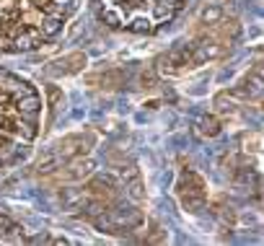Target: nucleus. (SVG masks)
<instances>
[{
	"instance_id": "nucleus-1",
	"label": "nucleus",
	"mask_w": 264,
	"mask_h": 246,
	"mask_svg": "<svg viewBox=\"0 0 264 246\" xmlns=\"http://www.w3.org/2000/svg\"><path fill=\"white\" fill-rule=\"evenodd\" d=\"M176 192H179L181 205H184L189 213H199L205 207V199H207L205 179L199 176L197 171H192V169L181 171V176L176 181Z\"/></svg>"
},
{
	"instance_id": "nucleus-2",
	"label": "nucleus",
	"mask_w": 264,
	"mask_h": 246,
	"mask_svg": "<svg viewBox=\"0 0 264 246\" xmlns=\"http://www.w3.org/2000/svg\"><path fill=\"white\" fill-rule=\"evenodd\" d=\"M86 145H91V140H83L80 135H70V138L62 140V143L57 145V150H52V153H54L60 161H72V158L83 156V153L88 150Z\"/></svg>"
},
{
	"instance_id": "nucleus-3",
	"label": "nucleus",
	"mask_w": 264,
	"mask_h": 246,
	"mask_svg": "<svg viewBox=\"0 0 264 246\" xmlns=\"http://www.w3.org/2000/svg\"><path fill=\"white\" fill-rule=\"evenodd\" d=\"M54 65H60V68H49V73H54V75H60V73H75L80 65H86V54H80V52H75V54H68L65 60H60V62H54Z\"/></svg>"
},
{
	"instance_id": "nucleus-4",
	"label": "nucleus",
	"mask_w": 264,
	"mask_h": 246,
	"mask_svg": "<svg viewBox=\"0 0 264 246\" xmlns=\"http://www.w3.org/2000/svg\"><path fill=\"white\" fill-rule=\"evenodd\" d=\"M0 236L3 239H8V241H16V239H24V233H21V228L11 221L8 215H0Z\"/></svg>"
},
{
	"instance_id": "nucleus-5",
	"label": "nucleus",
	"mask_w": 264,
	"mask_h": 246,
	"mask_svg": "<svg viewBox=\"0 0 264 246\" xmlns=\"http://www.w3.org/2000/svg\"><path fill=\"white\" fill-rule=\"evenodd\" d=\"M217 132H220V122H217L215 117H202V120H199V135H202V138H215Z\"/></svg>"
},
{
	"instance_id": "nucleus-6",
	"label": "nucleus",
	"mask_w": 264,
	"mask_h": 246,
	"mask_svg": "<svg viewBox=\"0 0 264 246\" xmlns=\"http://www.w3.org/2000/svg\"><path fill=\"white\" fill-rule=\"evenodd\" d=\"M91 169H94V163H91V161H72V166L65 171V176L68 179H80V176H86Z\"/></svg>"
},
{
	"instance_id": "nucleus-7",
	"label": "nucleus",
	"mask_w": 264,
	"mask_h": 246,
	"mask_svg": "<svg viewBox=\"0 0 264 246\" xmlns=\"http://www.w3.org/2000/svg\"><path fill=\"white\" fill-rule=\"evenodd\" d=\"M122 80L124 75L120 70H112V73H106V75H101V86L104 88H117V86H122Z\"/></svg>"
},
{
	"instance_id": "nucleus-8",
	"label": "nucleus",
	"mask_w": 264,
	"mask_h": 246,
	"mask_svg": "<svg viewBox=\"0 0 264 246\" xmlns=\"http://www.w3.org/2000/svg\"><path fill=\"white\" fill-rule=\"evenodd\" d=\"M220 18H223V8L220 5H210V8H205V13H202L205 24H217Z\"/></svg>"
},
{
	"instance_id": "nucleus-9",
	"label": "nucleus",
	"mask_w": 264,
	"mask_h": 246,
	"mask_svg": "<svg viewBox=\"0 0 264 246\" xmlns=\"http://www.w3.org/2000/svg\"><path fill=\"white\" fill-rule=\"evenodd\" d=\"M145 241H148V244H163V241H166V231H163L158 223H153L150 225V233H148V239H145Z\"/></svg>"
},
{
	"instance_id": "nucleus-10",
	"label": "nucleus",
	"mask_w": 264,
	"mask_h": 246,
	"mask_svg": "<svg viewBox=\"0 0 264 246\" xmlns=\"http://www.w3.org/2000/svg\"><path fill=\"white\" fill-rule=\"evenodd\" d=\"M259 68H257V75H254V80H251V94L254 96H259V91H262V80H259ZM243 86H249V83H243ZM236 94H241V96H246L249 94V88H243V91H236Z\"/></svg>"
},
{
	"instance_id": "nucleus-11",
	"label": "nucleus",
	"mask_w": 264,
	"mask_h": 246,
	"mask_svg": "<svg viewBox=\"0 0 264 246\" xmlns=\"http://www.w3.org/2000/svg\"><path fill=\"white\" fill-rule=\"evenodd\" d=\"M47 94H49V106H52V109H57V104L62 101V91H60L57 86H49V88H47Z\"/></svg>"
},
{
	"instance_id": "nucleus-12",
	"label": "nucleus",
	"mask_w": 264,
	"mask_h": 246,
	"mask_svg": "<svg viewBox=\"0 0 264 246\" xmlns=\"http://www.w3.org/2000/svg\"><path fill=\"white\" fill-rule=\"evenodd\" d=\"M31 244H47V241H52L49 236H34V239H29Z\"/></svg>"
}]
</instances>
